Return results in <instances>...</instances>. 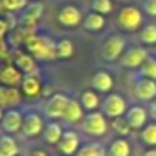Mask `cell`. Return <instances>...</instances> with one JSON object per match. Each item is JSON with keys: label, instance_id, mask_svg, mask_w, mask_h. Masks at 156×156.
Returning a JSON list of instances; mask_svg holds the SVG:
<instances>
[{"label": "cell", "instance_id": "obj_1", "mask_svg": "<svg viewBox=\"0 0 156 156\" xmlns=\"http://www.w3.org/2000/svg\"><path fill=\"white\" fill-rule=\"evenodd\" d=\"M24 47L37 61L49 62L55 59V41L45 34H30L25 39Z\"/></svg>", "mask_w": 156, "mask_h": 156}, {"label": "cell", "instance_id": "obj_2", "mask_svg": "<svg viewBox=\"0 0 156 156\" xmlns=\"http://www.w3.org/2000/svg\"><path fill=\"white\" fill-rule=\"evenodd\" d=\"M42 14H44V4L39 0H30L27 7L20 14H17V27L34 32L35 25L42 19Z\"/></svg>", "mask_w": 156, "mask_h": 156}, {"label": "cell", "instance_id": "obj_3", "mask_svg": "<svg viewBox=\"0 0 156 156\" xmlns=\"http://www.w3.org/2000/svg\"><path fill=\"white\" fill-rule=\"evenodd\" d=\"M116 22L124 32H136L143 25V12L134 5H126L119 10Z\"/></svg>", "mask_w": 156, "mask_h": 156}, {"label": "cell", "instance_id": "obj_4", "mask_svg": "<svg viewBox=\"0 0 156 156\" xmlns=\"http://www.w3.org/2000/svg\"><path fill=\"white\" fill-rule=\"evenodd\" d=\"M81 128L89 136H104L109 129V122L108 118L102 114V111H92L84 116Z\"/></svg>", "mask_w": 156, "mask_h": 156}, {"label": "cell", "instance_id": "obj_5", "mask_svg": "<svg viewBox=\"0 0 156 156\" xmlns=\"http://www.w3.org/2000/svg\"><path fill=\"white\" fill-rule=\"evenodd\" d=\"M126 49V39L119 34H112L104 41L101 47V57L106 62H116L122 57Z\"/></svg>", "mask_w": 156, "mask_h": 156}, {"label": "cell", "instance_id": "obj_6", "mask_svg": "<svg viewBox=\"0 0 156 156\" xmlns=\"http://www.w3.org/2000/svg\"><path fill=\"white\" fill-rule=\"evenodd\" d=\"M101 111L108 119L121 118V116H124L126 111H128V102H126V99L122 98L121 94L109 92L101 102Z\"/></svg>", "mask_w": 156, "mask_h": 156}, {"label": "cell", "instance_id": "obj_7", "mask_svg": "<svg viewBox=\"0 0 156 156\" xmlns=\"http://www.w3.org/2000/svg\"><path fill=\"white\" fill-rule=\"evenodd\" d=\"M69 96L64 94V92H54L52 96H49L47 101L44 104V116L49 119V121H57V119H62L64 116V111L67 108L69 102Z\"/></svg>", "mask_w": 156, "mask_h": 156}, {"label": "cell", "instance_id": "obj_8", "mask_svg": "<svg viewBox=\"0 0 156 156\" xmlns=\"http://www.w3.org/2000/svg\"><path fill=\"white\" fill-rule=\"evenodd\" d=\"M82 10L74 4H67L64 7H61V10L57 12V22L61 27L64 29H77L79 25H82Z\"/></svg>", "mask_w": 156, "mask_h": 156}, {"label": "cell", "instance_id": "obj_9", "mask_svg": "<svg viewBox=\"0 0 156 156\" xmlns=\"http://www.w3.org/2000/svg\"><path fill=\"white\" fill-rule=\"evenodd\" d=\"M45 128V121L41 112L27 111L24 112V122H22V134L25 138H35L42 136V131Z\"/></svg>", "mask_w": 156, "mask_h": 156}, {"label": "cell", "instance_id": "obj_10", "mask_svg": "<svg viewBox=\"0 0 156 156\" xmlns=\"http://www.w3.org/2000/svg\"><path fill=\"white\" fill-rule=\"evenodd\" d=\"M22 122H24V112L19 108L5 109L4 118L0 119V126L4 129V134H17V133H20Z\"/></svg>", "mask_w": 156, "mask_h": 156}, {"label": "cell", "instance_id": "obj_11", "mask_svg": "<svg viewBox=\"0 0 156 156\" xmlns=\"http://www.w3.org/2000/svg\"><path fill=\"white\" fill-rule=\"evenodd\" d=\"M149 57V52L144 47H129L124 51L122 57L119 59V64L126 69H139Z\"/></svg>", "mask_w": 156, "mask_h": 156}, {"label": "cell", "instance_id": "obj_12", "mask_svg": "<svg viewBox=\"0 0 156 156\" xmlns=\"http://www.w3.org/2000/svg\"><path fill=\"white\" fill-rule=\"evenodd\" d=\"M81 138L74 129H64V134H62L61 141L57 143V151L64 156H74L76 153L81 148Z\"/></svg>", "mask_w": 156, "mask_h": 156}, {"label": "cell", "instance_id": "obj_13", "mask_svg": "<svg viewBox=\"0 0 156 156\" xmlns=\"http://www.w3.org/2000/svg\"><path fill=\"white\" fill-rule=\"evenodd\" d=\"M126 121H128V124L131 126L133 131H141L143 128H144L146 124H148V109H144L143 106H131V108H128V111H126L124 114Z\"/></svg>", "mask_w": 156, "mask_h": 156}, {"label": "cell", "instance_id": "obj_14", "mask_svg": "<svg viewBox=\"0 0 156 156\" xmlns=\"http://www.w3.org/2000/svg\"><path fill=\"white\" fill-rule=\"evenodd\" d=\"M12 64L19 69L24 76L27 74H37V59L27 51H17L14 55Z\"/></svg>", "mask_w": 156, "mask_h": 156}, {"label": "cell", "instance_id": "obj_15", "mask_svg": "<svg viewBox=\"0 0 156 156\" xmlns=\"http://www.w3.org/2000/svg\"><path fill=\"white\" fill-rule=\"evenodd\" d=\"M134 94L139 101H153L156 99V81L146 77H139L134 82Z\"/></svg>", "mask_w": 156, "mask_h": 156}, {"label": "cell", "instance_id": "obj_16", "mask_svg": "<svg viewBox=\"0 0 156 156\" xmlns=\"http://www.w3.org/2000/svg\"><path fill=\"white\" fill-rule=\"evenodd\" d=\"M91 87L96 92H102L108 94L114 87V77L109 74L108 71H96L91 77Z\"/></svg>", "mask_w": 156, "mask_h": 156}, {"label": "cell", "instance_id": "obj_17", "mask_svg": "<svg viewBox=\"0 0 156 156\" xmlns=\"http://www.w3.org/2000/svg\"><path fill=\"white\" fill-rule=\"evenodd\" d=\"M19 89H20L22 96H25V98H37V96H41L42 81H41V77H39V74L24 76V79H22L20 87Z\"/></svg>", "mask_w": 156, "mask_h": 156}, {"label": "cell", "instance_id": "obj_18", "mask_svg": "<svg viewBox=\"0 0 156 156\" xmlns=\"http://www.w3.org/2000/svg\"><path fill=\"white\" fill-rule=\"evenodd\" d=\"M24 74L14 64H7L0 69V84L7 87H20Z\"/></svg>", "mask_w": 156, "mask_h": 156}, {"label": "cell", "instance_id": "obj_19", "mask_svg": "<svg viewBox=\"0 0 156 156\" xmlns=\"http://www.w3.org/2000/svg\"><path fill=\"white\" fill-rule=\"evenodd\" d=\"M22 101V92L19 87H7L0 84V106L4 109L17 108Z\"/></svg>", "mask_w": 156, "mask_h": 156}, {"label": "cell", "instance_id": "obj_20", "mask_svg": "<svg viewBox=\"0 0 156 156\" xmlns=\"http://www.w3.org/2000/svg\"><path fill=\"white\" fill-rule=\"evenodd\" d=\"M84 116L86 114H84V108H82L81 101L71 98L67 102V108H66V111H64L62 119H64L66 122H69V124H77V122H82Z\"/></svg>", "mask_w": 156, "mask_h": 156}, {"label": "cell", "instance_id": "obj_21", "mask_svg": "<svg viewBox=\"0 0 156 156\" xmlns=\"http://www.w3.org/2000/svg\"><path fill=\"white\" fill-rule=\"evenodd\" d=\"M62 134H64V129H62L61 122L49 121V122H45V128L42 131V139H44L45 144L57 146V143L61 141Z\"/></svg>", "mask_w": 156, "mask_h": 156}, {"label": "cell", "instance_id": "obj_22", "mask_svg": "<svg viewBox=\"0 0 156 156\" xmlns=\"http://www.w3.org/2000/svg\"><path fill=\"white\" fill-rule=\"evenodd\" d=\"M106 27V17L101 14H96V12H89V14L84 15V20H82V29L87 32H101L102 29Z\"/></svg>", "mask_w": 156, "mask_h": 156}, {"label": "cell", "instance_id": "obj_23", "mask_svg": "<svg viewBox=\"0 0 156 156\" xmlns=\"http://www.w3.org/2000/svg\"><path fill=\"white\" fill-rule=\"evenodd\" d=\"M79 101H81L82 108H84L87 112L98 111V108H101V102H102L101 99H99V94L94 91V89H86V91H82Z\"/></svg>", "mask_w": 156, "mask_h": 156}, {"label": "cell", "instance_id": "obj_24", "mask_svg": "<svg viewBox=\"0 0 156 156\" xmlns=\"http://www.w3.org/2000/svg\"><path fill=\"white\" fill-rule=\"evenodd\" d=\"M74 44L71 39H59L55 41V59L59 61H67V59L74 57Z\"/></svg>", "mask_w": 156, "mask_h": 156}, {"label": "cell", "instance_id": "obj_25", "mask_svg": "<svg viewBox=\"0 0 156 156\" xmlns=\"http://www.w3.org/2000/svg\"><path fill=\"white\" fill-rule=\"evenodd\" d=\"M108 156H131V144L128 143L126 138H116L109 144Z\"/></svg>", "mask_w": 156, "mask_h": 156}, {"label": "cell", "instance_id": "obj_26", "mask_svg": "<svg viewBox=\"0 0 156 156\" xmlns=\"http://www.w3.org/2000/svg\"><path fill=\"white\" fill-rule=\"evenodd\" d=\"M29 0H0V15L20 14L27 7Z\"/></svg>", "mask_w": 156, "mask_h": 156}, {"label": "cell", "instance_id": "obj_27", "mask_svg": "<svg viewBox=\"0 0 156 156\" xmlns=\"http://www.w3.org/2000/svg\"><path fill=\"white\" fill-rule=\"evenodd\" d=\"M0 156H19V143L12 134L0 138Z\"/></svg>", "mask_w": 156, "mask_h": 156}, {"label": "cell", "instance_id": "obj_28", "mask_svg": "<svg viewBox=\"0 0 156 156\" xmlns=\"http://www.w3.org/2000/svg\"><path fill=\"white\" fill-rule=\"evenodd\" d=\"M74 156H108V149L101 143H86Z\"/></svg>", "mask_w": 156, "mask_h": 156}, {"label": "cell", "instance_id": "obj_29", "mask_svg": "<svg viewBox=\"0 0 156 156\" xmlns=\"http://www.w3.org/2000/svg\"><path fill=\"white\" fill-rule=\"evenodd\" d=\"M139 138H141V141L144 143L146 146L156 148V122H148V124L141 129Z\"/></svg>", "mask_w": 156, "mask_h": 156}, {"label": "cell", "instance_id": "obj_30", "mask_svg": "<svg viewBox=\"0 0 156 156\" xmlns=\"http://www.w3.org/2000/svg\"><path fill=\"white\" fill-rule=\"evenodd\" d=\"M139 42L143 45H156V24H148L141 29Z\"/></svg>", "mask_w": 156, "mask_h": 156}, {"label": "cell", "instance_id": "obj_31", "mask_svg": "<svg viewBox=\"0 0 156 156\" xmlns=\"http://www.w3.org/2000/svg\"><path fill=\"white\" fill-rule=\"evenodd\" d=\"M109 126H111V129L114 133H118L121 138H126L128 134H131V126L128 124V121H126L124 116H121V118H116V119H111V122H109Z\"/></svg>", "mask_w": 156, "mask_h": 156}, {"label": "cell", "instance_id": "obj_32", "mask_svg": "<svg viewBox=\"0 0 156 156\" xmlns=\"http://www.w3.org/2000/svg\"><path fill=\"white\" fill-rule=\"evenodd\" d=\"M138 71H139V74H138L139 77H146V79L156 81V59L153 57V55H149V57L146 59V62L138 69Z\"/></svg>", "mask_w": 156, "mask_h": 156}, {"label": "cell", "instance_id": "obj_33", "mask_svg": "<svg viewBox=\"0 0 156 156\" xmlns=\"http://www.w3.org/2000/svg\"><path fill=\"white\" fill-rule=\"evenodd\" d=\"M91 10L106 17V15H109L112 10H114V4H112V0H92L91 2Z\"/></svg>", "mask_w": 156, "mask_h": 156}, {"label": "cell", "instance_id": "obj_34", "mask_svg": "<svg viewBox=\"0 0 156 156\" xmlns=\"http://www.w3.org/2000/svg\"><path fill=\"white\" fill-rule=\"evenodd\" d=\"M143 12L149 17H156V0H144L143 2Z\"/></svg>", "mask_w": 156, "mask_h": 156}, {"label": "cell", "instance_id": "obj_35", "mask_svg": "<svg viewBox=\"0 0 156 156\" xmlns=\"http://www.w3.org/2000/svg\"><path fill=\"white\" fill-rule=\"evenodd\" d=\"M148 114H149V118H151L153 121L156 122V99L149 101V106H148Z\"/></svg>", "mask_w": 156, "mask_h": 156}, {"label": "cell", "instance_id": "obj_36", "mask_svg": "<svg viewBox=\"0 0 156 156\" xmlns=\"http://www.w3.org/2000/svg\"><path fill=\"white\" fill-rule=\"evenodd\" d=\"M29 156H49V154H47V151H44V149H32Z\"/></svg>", "mask_w": 156, "mask_h": 156}, {"label": "cell", "instance_id": "obj_37", "mask_svg": "<svg viewBox=\"0 0 156 156\" xmlns=\"http://www.w3.org/2000/svg\"><path fill=\"white\" fill-rule=\"evenodd\" d=\"M144 156H156V148H149L148 151L144 153Z\"/></svg>", "mask_w": 156, "mask_h": 156}, {"label": "cell", "instance_id": "obj_38", "mask_svg": "<svg viewBox=\"0 0 156 156\" xmlns=\"http://www.w3.org/2000/svg\"><path fill=\"white\" fill-rule=\"evenodd\" d=\"M4 112H5V109H4V108H2V106H0V119L4 118Z\"/></svg>", "mask_w": 156, "mask_h": 156}, {"label": "cell", "instance_id": "obj_39", "mask_svg": "<svg viewBox=\"0 0 156 156\" xmlns=\"http://www.w3.org/2000/svg\"><path fill=\"white\" fill-rule=\"evenodd\" d=\"M151 54H153V57L156 59V45H154V49H153V52H151Z\"/></svg>", "mask_w": 156, "mask_h": 156}, {"label": "cell", "instance_id": "obj_40", "mask_svg": "<svg viewBox=\"0 0 156 156\" xmlns=\"http://www.w3.org/2000/svg\"><path fill=\"white\" fill-rule=\"evenodd\" d=\"M4 136V129H2V126H0V138Z\"/></svg>", "mask_w": 156, "mask_h": 156}]
</instances>
